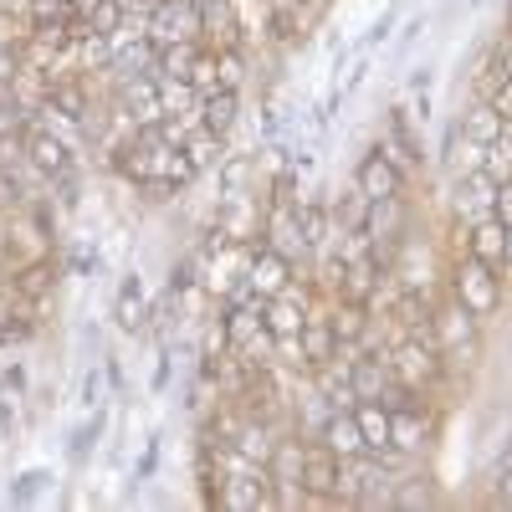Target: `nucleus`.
<instances>
[{
	"mask_svg": "<svg viewBox=\"0 0 512 512\" xmlns=\"http://www.w3.org/2000/svg\"><path fill=\"white\" fill-rule=\"evenodd\" d=\"M384 359H390L395 384H405L415 400L431 395L436 384H441V374H446V354L436 349L431 333H405V338H395V344L384 349Z\"/></svg>",
	"mask_w": 512,
	"mask_h": 512,
	"instance_id": "1",
	"label": "nucleus"
},
{
	"mask_svg": "<svg viewBox=\"0 0 512 512\" xmlns=\"http://www.w3.org/2000/svg\"><path fill=\"white\" fill-rule=\"evenodd\" d=\"M451 297L472 313L477 323H487L497 308H502V272L477 262L472 251H461L456 256V267H451Z\"/></svg>",
	"mask_w": 512,
	"mask_h": 512,
	"instance_id": "2",
	"label": "nucleus"
},
{
	"mask_svg": "<svg viewBox=\"0 0 512 512\" xmlns=\"http://www.w3.org/2000/svg\"><path fill=\"white\" fill-rule=\"evenodd\" d=\"M144 36L154 41V52L180 47V41H205L200 0H154V6H149V26H144Z\"/></svg>",
	"mask_w": 512,
	"mask_h": 512,
	"instance_id": "3",
	"label": "nucleus"
},
{
	"mask_svg": "<svg viewBox=\"0 0 512 512\" xmlns=\"http://www.w3.org/2000/svg\"><path fill=\"white\" fill-rule=\"evenodd\" d=\"M477 318L466 313L456 297L451 303H441V308H431V338H436V349L446 354V359H456V364H472L477 359Z\"/></svg>",
	"mask_w": 512,
	"mask_h": 512,
	"instance_id": "4",
	"label": "nucleus"
},
{
	"mask_svg": "<svg viewBox=\"0 0 512 512\" xmlns=\"http://www.w3.org/2000/svg\"><path fill=\"white\" fill-rule=\"evenodd\" d=\"M364 236H369V246H374L379 262H390V256L400 251V241L410 236L405 195H395V200H374V205H369V216H364Z\"/></svg>",
	"mask_w": 512,
	"mask_h": 512,
	"instance_id": "5",
	"label": "nucleus"
},
{
	"mask_svg": "<svg viewBox=\"0 0 512 512\" xmlns=\"http://www.w3.org/2000/svg\"><path fill=\"white\" fill-rule=\"evenodd\" d=\"M262 210H267V200L256 190L221 195L216 200V226H221L226 241H262Z\"/></svg>",
	"mask_w": 512,
	"mask_h": 512,
	"instance_id": "6",
	"label": "nucleus"
},
{
	"mask_svg": "<svg viewBox=\"0 0 512 512\" xmlns=\"http://www.w3.org/2000/svg\"><path fill=\"white\" fill-rule=\"evenodd\" d=\"M431 436H436V420H431V410H425V400L420 405L415 400L390 405V446L400 456H420L425 446H431Z\"/></svg>",
	"mask_w": 512,
	"mask_h": 512,
	"instance_id": "7",
	"label": "nucleus"
},
{
	"mask_svg": "<svg viewBox=\"0 0 512 512\" xmlns=\"http://www.w3.org/2000/svg\"><path fill=\"white\" fill-rule=\"evenodd\" d=\"M374 149H379V159L390 164V169H395V175H400L405 185L420 175V164H425V154H420V139L410 134V123H405V118H390V123H384Z\"/></svg>",
	"mask_w": 512,
	"mask_h": 512,
	"instance_id": "8",
	"label": "nucleus"
},
{
	"mask_svg": "<svg viewBox=\"0 0 512 512\" xmlns=\"http://www.w3.org/2000/svg\"><path fill=\"white\" fill-rule=\"evenodd\" d=\"M497 180L487 175V169H472V175H456V195H451V205H456V221L461 226H472V221H487V216H497Z\"/></svg>",
	"mask_w": 512,
	"mask_h": 512,
	"instance_id": "9",
	"label": "nucleus"
},
{
	"mask_svg": "<svg viewBox=\"0 0 512 512\" xmlns=\"http://www.w3.org/2000/svg\"><path fill=\"white\" fill-rule=\"evenodd\" d=\"M16 134H21V144H26L31 164H36L47 180H62V175H72V149H67L57 134H47V128H41L36 118H31V123H21Z\"/></svg>",
	"mask_w": 512,
	"mask_h": 512,
	"instance_id": "10",
	"label": "nucleus"
},
{
	"mask_svg": "<svg viewBox=\"0 0 512 512\" xmlns=\"http://www.w3.org/2000/svg\"><path fill=\"white\" fill-rule=\"evenodd\" d=\"M216 507H226V512H262V507H272V477H267V466H256V472H246V477H221Z\"/></svg>",
	"mask_w": 512,
	"mask_h": 512,
	"instance_id": "11",
	"label": "nucleus"
},
{
	"mask_svg": "<svg viewBox=\"0 0 512 512\" xmlns=\"http://www.w3.org/2000/svg\"><path fill=\"white\" fill-rule=\"evenodd\" d=\"M313 308V287L308 282H287L277 297H267V328L272 333H303Z\"/></svg>",
	"mask_w": 512,
	"mask_h": 512,
	"instance_id": "12",
	"label": "nucleus"
},
{
	"mask_svg": "<svg viewBox=\"0 0 512 512\" xmlns=\"http://www.w3.org/2000/svg\"><path fill=\"white\" fill-rule=\"evenodd\" d=\"M287 282H292V262H287V256L272 251V246H256L251 262H246V287L256 297H277Z\"/></svg>",
	"mask_w": 512,
	"mask_h": 512,
	"instance_id": "13",
	"label": "nucleus"
},
{
	"mask_svg": "<svg viewBox=\"0 0 512 512\" xmlns=\"http://www.w3.org/2000/svg\"><path fill=\"white\" fill-rule=\"evenodd\" d=\"M349 384H354V395H359V400H384V395H390V384H395L390 359L374 354V349L354 354V359H349Z\"/></svg>",
	"mask_w": 512,
	"mask_h": 512,
	"instance_id": "14",
	"label": "nucleus"
},
{
	"mask_svg": "<svg viewBox=\"0 0 512 512\" xmlns=\"http://www.w3.org/2000/svg\"><path fill=\"white\" fill-rule=\"evenodd\" d=\"M328 308H333V297H328V303H313V308H308V323H303L308 369H323V364H333V354H338V338H333V318H328Z\"/></svg>",
	"mask_w": 512,
	"mask_h": 512,
	"instance_id": "15",
	"label": "nucleus"
},
{
	"mask_svg": "<svg viewBox=\"0 0 512 512\" xmlns=\"http://www.w3.org/2000/svg\"><path fill=\"white\" fill-rule=\"evenodd\" d=\"M313 441H323L338 461L364 456V431H359V420H354V405H349V410H338V405H333V415L323 420V431H318Z\"/></svg>",
	"mask_w": 512,
	"mask_h": 512,
	"instance_id": "16",
	"label": "nucleus"
},
{
	"mask_svg": "<svg viewBox=\"0 0 512 512\" xmlns=\"http://www.w3.org/2000/svg\"><path fill=\"white\" fill-rule=\"evenodd\" d=\"M6 287L16 297H36V303H52V287H57V262L41 256V262H21L6 272Z\"/></svg>",
	"mask_w": 512,
	"mask_h": 512,
	"instance_id": "17",
	"label": "nucleus"
},
{
	"mask_svg": "<svg viewBox=\"0 0 512 512\" xmlns=\"http://www.w3.org/2000/svg\"><path fill=\"white\" fill-rule=\"evenodd\" d=\"M113 318H118V328H123V333H139V328H149V292H144V277H139V272H128V277L118 282Z\"/></svg>",
	"mask_w": 512,
	"mask_h": 512,
	"instance_id": "18",
	"label": "nucleus"
},
{
	"mask_svg": "<svg viewBox=\"0 0 512 512\" xmlns=\"http://www.w3.org/2000/svg\"><path fill=\"white\" fill-rule=\"evenodd\" d=\"M354 185L369 195V200H395V195H405V180L395 175L390 164L379 159V149H369L364 159H359V169H354Z\"/></svg>",
	"mask_w": 512,
	"mask_h": 512,
	"instance_id": "19",
	"label": "nucleus"
},
{
	"mask_svg": "<svg viewBox=\"0 0 512 512\" xmlns=\"http://www.w3.org/2000/svg\"><path fill=\"white\" fill-rule=\"evenodd\" d=\"M185 159L195 164V175H205V169H216L226 159V134H216V128H205V123H190L185 128V139H180Z\"/></svg>",
	"mask_w": 512,
	"mask_h": 512,
	"instance_id": "20",
	"label": "nucleus"
},
{
	"mask_svg": "<svg viewBox=\"0 0 512 512\" xmlns=\"http://www.w3.org/2000/svg\"><path fill=\"white\" fill-rule=\"evenodd\" d=\"M466 251H472L477 262H487V267H497V272H502V256H507V226H502L497 216L472 221V226H466Z\"/></svg>",
	"mask_w": 512,
	"mask_h": 512,
	"instance_id": "21",
	"label": "nucleus"
},
{
	"mask_svg": "<svg viewBox=\"0 0 512 512\" xmlns=\"http://www.w3.org/2000/svg\"><path fill=\"white\" fill-rule=\"evenodd\" d=\"M354 420H359V431H364V451L369 456L395 451L390 446V405H384V400H359L354 405Z\"/></svg>",
	"mask_w": 512,
	"mask_h": 512,
	"instance_id": "22",
	"label": "nucleus"
},
{
	"mask_svg": "<svg viewBox=\"0 0 512 512\" xmlns=\"http://www.w3.org/2000/svg\"><path fill=\"white\" fill-rule=\"evenodd\" d=\"M159 82V108H164V118H175V123H200V113H195V103H200V93L190 88L185 77H154Z\"/></svg>",
	"mask_w": 512,
	"mask_h": 512,
	"instance_id": "23",
	"label": "nucleus"
},
{
	"mask_svg": "<svg viewBox=\"0 0 512 512\" xmlns=\"http://www.w3.org/2000/svg\"><path fill=\"white\" fill-rule=\"evenodd\" d=\"M297 226H303V241H308L313 256L328 251V241H333V210L323 200H313V195L297 200Z\"/></svg>",
	"mask_w": 512,
	"mask_h": 512,
	"instance_id": "24",
	"label": "nucleus"
},
{
	"mask_svg": "<svg viewBox=\"0 0 512 512\" xmlns=\"http://www.w3.org/2000/svg\"><path fill=\"white\" fill-rule=\"evenodd\" d=\"M303 487L308 492H328V497L338 487V456L323 441H313V436H308V451H303Z\"/></svg>",
	"mask_w": 512,
	"mask_h": 512,
	"instance_id": "25",
	"label": "nucleus"
},
{
	"mask_svg": "<svg viewBox=\"0 0 512 512\" xmlns=\"http://www.w3.org/2000/svg\"><path fill=\"white\" fill-rule=\"evenodd\" d=\"M456 128H461L466 139H477V144H492L497 134H507L512 123H507V118H502V113H497L487 98H472V108L461 113V123H456Z\"/></svg>",
	"mask_w": 512,
	"mask_h": 512,
	"instance_id": "26",
	"label": "nucleus"
},
{
	"mask_svg": "<svg viewBox=\"0 0 512 512\" xmlns=\"http://www.w3.org/2000/svg\"><path fill=\"white\" fill-rule=\"evenodd\" d=\"M195 113H200V123H205V128H216V134H226V139H231L236 113H241V93L216 88V93H205V98L195 103Z\"/></svg>",
	"mask_w": 512,
	"mask_h": 512,
	"instance_id": "27",
	"label": "nucleus"
},
{
	"mask_svg": "<svg viewBox=\"0 0 512 512\" xmlns=\"http://www.w3.org/2000/svg\"><path fill=\"white\" fill-rule=\"evenodd\" d=\"M251 180H256V159L226 149V159L216 164V185H221V195H241V190H251ZM221 195H216V200H221Z\"/></svg>",
	"mask_w": 512,
	"mask_h": 512,
	"instance_id": "28",
	"label": "nucleus"
},
{
	"mask_svg": "<svg viewBox=\"0 0 512 512\" xmlns=\"http://www.w3.org/2000/svg\"><path fill=\"white\" fill-rule=\"evenodd\" d=\"M200 57H205V41H180V47H164L154 77H185V82H190V72H195Z\"/></svg>",
	"mask_w": 512,
	"mask_h": 512,
	"instance_id": "29",
	"label": "nucleus"
},
{
	"mask_svg": "<svg viewBox=\"0 0 512 512\" xmlns=\"http://www.w3.org/2000/svg\"><path fill=\"white\" fill-rule=\"evenodd\" d=\"M77 21V0H31L26 26H72Z\"/></svg>",
	"mask_w": 512,
	"mask_h": 512,
	"instance_id": "30",
	"label": "nucleus"
},
{
	"mask_svg": "<svg viewBox=\"0 0 512 512\" xmlns=\"http://www.w3.org/2000/svg\"><path fill=\"white\" fill-rule=\"evenodd\" d=\"M482 169H487V175H492L497 185H507V180H512V128H507V134H497V139L487 144Z\"/></svg>",
	"mask_w": 512,
	"mask_h": 512,
	"instance_id": "31",
	"label": "nucleus"
},
{
	"mask_svg": "<svg viewBox=\"0 0 512 512\" xmlns=\"http://www.w3.org/2000/svg\"><path fill=\"white\" fill-rule=\"evenodd\" d=\"M431 482H420V477H400L395 492H390V507H431Z\"/></svg>",
	"mask_w": 512,
	"mask_h": 512,
	"instance_id": "32",
	"label": "nucleus"
},
{
	"mask_svg": "<svg viewBox=\"0 0 512 512\" xmlns=\"http://www.w3.org/2000/svg\"><path fill=\"white\" fill-rule=\"evenodd\" d=\"M98 436H103V410H93V420H88V425H77V431H72V446H67V456H72V461H88V451L98 446Z\"/></svg>",
	"mask_w": 512,
	"mask_h": 512,
	"instance_id": "33",
	"label": "nucleus"
},
{
	"mask_svg": "<svg viewBox=\"0 0 512 512\" xmlns=\"http://www.w3.org/2000/svg\"><path fill=\"white\" fill-rule=\"evenodd\" d=\"M216 72H221V88L241 93V82H246V57H241V47H231V52H216Z\"/></svg>",
	"mask_w": 512,
	"mask_h": 512,
	"instance_id": "34",
	"label": "nucleus"
},
{
	"mask_svg": "<svg viewBox=\"0 0 512 512\" xmlns=\"http://www.w3.org/2000/svg\"><path fill=\"white\" fill-rule=\"evenodd\" d=\"M190 88H195L200 98L221 88V72H216V52H210V47H205V57H200V62H195V72H190Z\"/></svg>",
	"mask_w": 512,
	"mask_h": 512,
	"instance_id": "35",
	"label": "nucleus"
},
{
	"mask_svg": "<svg viewBox=\"0 0 512 512\" xmlns=\"http://www.w3.org/2000/svg\"><path fill=\"white\" fill-rule=\"evenodd\" d=\"M52 482H57L52 472H26V477L16 482V492H11V502H21V507H26V502H36V492H41V487H52Z\"/></svg>",
	"mask_w": 512,
	"mask_h": 512,
	"instance_id": "36",
	"label": "nucleus"
},
{
	"mask_svg": "<svg viewBox=\"0 0 512 512\" xmlns=\"http://www.w3.org/2000/svg\"><path fill=\"white\" fill-rule=\"evenodd\" d=\"M482 98H487V103H492V108H497V113L512 123V82H507V77H497V82H492V88H487Z\"/></svg>",
	"mask_w": 512,
	"mask_h": 512,
	"instance_id": "37",
	"label": "nucleus"
},
{
	"mask_svg": "<svg viewBox=\"0 0 512 512\" xmlns=\"http://www.w3.org/2000/svg\"><path fill=\"white\" fill-rule=\"evenodd\" d=\"M103 379H108L103 369H93L88 379H82V405H88V410H98V405H103Z\"/></svg>",
	"mask_w": 512,
	"mask_h": 512,
	"instance_id": "38",
	"label": "nucleus"
},
{
	"mask_svg": "<svg viewBox=\"0 0 512 512\" xmlns=\"http://www.w3.org/2000/svg\"><path fill=\"white\" fill-rule=\"evenodd\" d=\"M154 461H159V441H149V446H144V456H139V466H134V487L154 477Z\"/></svg>",
	"mask_w": 512,
	"mask_h": 512,
	"instance_id": "39",
	"label": "nucleus"
},
{
	"mask_svg": "<svg viewBox=\"0 0 512 512\" xmlns=\"http://www.w3.org/2000/svg\"><path fill=\"white\" fill-rule=\"evenodd\" d=\"M497 497L512 507V451L502 456V472H497Z\"/></svg>",
	"mask_w": 512,
	"mask_h": 512,
	"instance_id": "40",
	"label": "nucleus"
},
{
	"mask_svg": "<svg viewBox=\"0 0 512 512\" xmlns=\"http://www.w3.org/2000/svg\"><path fill=\"white\" fill-rule=\"evenodd\" d=\"M497 221H502V226L512 231V180H507V185L497 190Z\"/></svg>",
	"mask_w": 512,
	"mask_h": 512,
	"instance_id": "41",
	"label": "nucleus"
},
{
	"mask_svg": "<svg viewBox=\"0 0 512 512\" xmlns=\"http://www.w3.org/2000/svg\"><path fill=\"white\" fill-rule=\"evenodd\" d=\"M492 67H497V77L512 82V47H492Z\"/></svg>",
	"mask_w": 512,
	"mask_h": 512,
	"instance_id": "42",
	"label": "nucleus"
},
{
	"mask_svg": "<svg viewBox=\"0 0 512 512\" xmlns=\"http://www.w3.org/2000/svg\"><path fill=\"white\" fill-rule=\"evenodd\" d=\"M502 277H512V231H507V256H502Z\"/></svg>",
	"mask_w": 512,
	"mask_h": 512,
	"instance_id": "43",
	"label": "nucleus"
},
{
	"mask_svg": "<svg viewBox=\"0 0 512 512\" xmlns=\"http://www.w3.org/2000/svg\"><path fill=\"white\" fill-rule=\"evenodd\" d=\"M11 431V405H0V436Z\"/></svg>",
	"mask_w": 512,
	"mask_h": 512,
	"instance_id": "44",
	"label": "nucleus"
}]
</instances>
